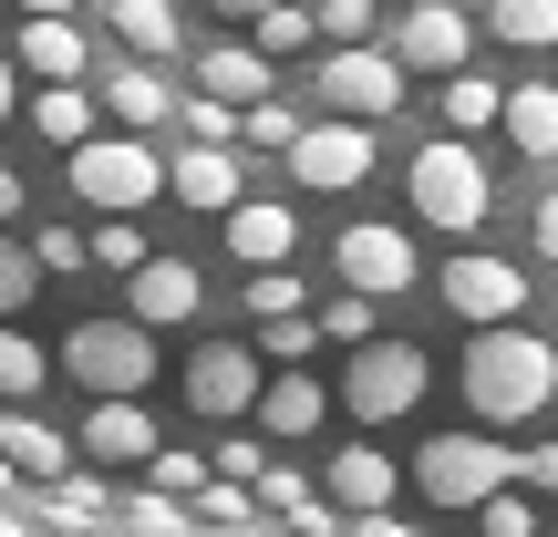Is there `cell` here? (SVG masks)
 Returning <instances> with one entry per match:
<instances>
[{"label":"cell","instance_id":"cell-1","mask_svg":"<svg viewBox=\"0 0 558 537\" xmlns=\"http://www.w3.org/2000/svg\"><path fill=\"white\" fill-rule=\"evenodd\" d=\"M465 403H476L486 435L538 424L558 403V352L538 331H518V320H476V341H465Z\"/></svg>","mask_w":558,"mask_h":537},{"label":"cell","instance_id":"cell-2","mask_svg":"<svg viewBox=\"0 0 558 537\" xmlns=\"http://www.w3.org/2000/svg\"><path fill=\"white\" fill-rule=\"evenodd\" d=\"M403 186H414V218L435 228V239H476V228H486V156H476L465 135H435V145H414Z\"/></svg>","mask_w":558,"mask_h":537},{"label":"cell","instance_id":"cell-3","mask_svg":"<svg viewBox=\"0 0 558 537\" xmlns=\"http://www.w3.org/2000/svg\"><path fill=\"white\" fill-rule=\"evenodd\" d=\"M424 382H435V362L414 352V341H352V373H341V414H362V424H393V414H414L424 403Z\"/></svg>","mask_w":558,"mask_h":537},{"label":"cell","instance_id":"cell-4","mask_svg":"<svg viewBox=\"0 0 558 537\" xmlns=\"http://www.w3.org/2000/svg\"><path fill=\"white\" fill-rule=\"evenodd\" d=\"M62 156H73V186H83L94 207H156V197H166V156H156L145 135H124V124H114V135L62 145Z\"/></svg>","mask_w":558,"mask_h":537},{"label":"cell","instance_id":"cell-5","mask_svg":"<svg viewBox=\"0 0 558 537\" xmlns=\"http://www.w3.org/2000/svg\"><path fill=\"white\" fill-rule=\"evenodd\" d=\"M62 373H73L83 393H145V382H156V331H145V320H73Z\"/></svg>","mask_w":558,"mask_h":537},{"label":"cell","instance_id":"cell-6","mask_svg":"<svg viewBox=\"0 0 558 537\" xmlns=\"http://www.w3.org/2000/svg\"><path fill=\"white\" fill-rule=\"evenodd\" d=\"M507 476H518V444H497L486 424H476V435H435V444L414 455V486H424L435 507H476L486 486H507Z\"/></svg>","mask_w":558,"mask_h":537},{"label":"cell","instance_id":"cell-7","mask_svg":"<svg viewBox=\"0 0 558 537\" xmlns=\"http://www.w3.org/2000/svg\"><path fill=\"white\" fill-rule=\"evenodd\" d=\"M279 156H290V176H300V186H320V197H341V186H362V176H373V124H362V114L300 124V135L279 145Z\"/></svg>","mask_w":558,"mask_h":537},{"label":"cell","instance_id":"cell-8","mask_svg":"<svg viewBox=\"0 0 558 537\" xmlns=\"http://www.w3.org/2000/svg\"><path fill=\"white\" fill-rule=\"evenodd\" d=\"M320 103H331V114L383 124V114L403 103V62L373 52V41H331V62H320Z\"/></svg>","mask_w":558,"mask_h":537},{"label":"cell","instance_id":"cell-9","mask_svg":"<svg viewBox=\"0 0 558 537\" xmlns=\"http://www.w3.org/2000/svg\"><path fill=\"white\" fill-rule=\"evenodd\" d=\"M331 259H341V290H362V300H393V290H414V239L403 228H383V218H362V228H341L331 239Z\"/></svg>","mask_w":558,"mask_h":537},{"label":"cell","instance_id":"cell-10","mask_svg":"<svg viewBox=\"0 0 558 537\" xmlns=\"http://www.w3.org/2000/svg\"><path fill=\"white\" fill-rule=\"evenodd\" d=\"M445 310L456 320H518L527 310V269L518 259H486V248H465V259H445Z\"/></svg>","mask_w":558,"mask_h":537},{"label":"cell","instance_id":"cell-11","mask_svg":"<svg viewBox=\"0 0 558 537\" xmlns=\"http://www.w3.org/2000/svg\"><path fill=\"white\" fill-rule=\"evenodd\" d=\"M465 52H476V21H465L456 0H403V32H393L403 73H456Z\"/></svg>","mask_w":558,"mask_h":537},{"label":"cell","instance_id":"cell-12","mask_svg":"<svg viewBox=\"0 0 558 537\" xmlns=\"http://www.w3.org/2000/svg\"><path fill=\"white\" fill-rule=\"evenodd\" d=\"M124 279H135V290H124V320H145V331H166V320H197V300H207V279L186 269V259H156V248H145Z\"/></svg>","mask_w":558,"mask_h":537},{"label":"cell","instance_id":"cell-13","mask_svg":"<svg viewBox=\"0 0 558 537\" xmlns=\"http://www.w3.org/2000/svg\"><path fill=\"white\" fill-rule=\"evenodd\" d=\"M248 393H259V352H239V341H207L197 362H186V403L197 414H248Z\"/></svg>","mask_w":558,"mask_h":537},{"label":"cell","instance_id":"cell-14","mask_svg":"<svg viewBox=\"0 0 558 537\" xmlns=\"http://www.w3.org/2000/svg\"><path fill=\"white\" fill-rule=\"evenodd\" d=\"M11 73H41V83H83V73H94V52H83L73 11H21V52H11Z\"/></svg>","mask_w":558,"mask_h":537},{"label":"cell","instance_id":"cell-15","mask_svg":"<svg viewBox=\"0 0 558 537\" xmlns=\"http://www.w3.org/2000/svg\"><path fill=\"white\" fill-rule=\"evenodd\" d=\"M248 414H259V435H269V444H300V435H320L331 393H320L300 362H279V382H259V393H248Z\"/></svg>","mask_w":558,"mask_h":537},{"label":"cell","instance_id":"cell-16","mask_svg":"<svg viewBox=\"0 0 558 537\" xmlns=\"http://www.w3.org/2000/svg\"><path fill=\"white\" fill-rule=\"evenodd\" d=\"M83 455H94V465H145V455H156L145 403L135 393H94V414H83Z\"/></svg>","mask_w":558,"mask_h":537},{"label":"cell","instance_id":"cell-17","mask_svg":"<svg viewBox=\"0 0 558 537\" xmlns=\"http://www.w3.org/2000/svg\"><path fill=\"white\" fill-rule=\"evenodd\" d=\"M94 103L124 124V135H145V124H166V114H177V83H166V73H145V62H114V73H94Z\"/></svg>","mask_w":558,"mask_h":537},{"label":"cell","instance_id":"cell-18","mask_svg":"<svg viewBox=\"0 0 558 537\" xmlns=\"http://www.w3.org/2000/svg\"><path fill=\"white\" fill-rule=\"evenodd\" d=\"M218 218H228V248H239L248 269H269V259H290V248H300V218H290V207H269V197H228Z\"/></svg>","mask_w":558,"mask_h":537},{"label":"cell","instance_id":"cell-19","mask_svg":"<svg viewBox=\"0 0 558 537\" xmlns=\"http://www.w3.org/2000/svg\"><path fill=\"white\" fill-rule=\"evenodd\" d=\"M166 197H186L197 218H218V207L239 197V156H228V145H186V156H166Z\"/></svg>","mask_w":558,"mask_h":537},{"label":"cell","instance_id":"cell-20","mask_svg":"<svg viewBox=\"0 0 558 537\" xmlns=\"http://www.w3.org/2000/svg\"><path fill=\"white\" fill-rule=\"evenodd\" d=\"M497 124H507V145H518L527 166H548L558 156V83H518V94H497Z\"/></svg>","mask_w":558,"mask_h":537},{"label":"cell","instance_id":"cell-21","mask_svg":"<svg viewBox=\"0 0 558 537\" xmlns=\"http://www.w3.org/2000/svg\"><path fill=\"white\" fill-rule=\"evenodd\" d=\"M32 507L52 527H114V497H104V476H83V465H62V476L32 486Z\"/></svg>","mask_w":558,"mask_h":537},{"label":"cell","instance_id":"cell-22","mask_svg":"<svg viewBox=\"0 0 558 537\" xmlns=\"http://www.w3.org/2000/svg\"><path fill=\"white\" fill-rule=\"evenodd\" d=\"M320 486H331L341 507H393V486H403V476H393V455H383V444H341Z\"/></svg>","mask_w":558,"mask_h":537},{"label":"cell","instance_id":"cell-23","mask_svg":"<svg viewBox=\"0 0 558 537\" xmlns=\"http://www.w3.org/2000/svg\"><path fill=\"white\" fill-rule=\"evenodd\" d=\"M269 52H248V41H207V83H197V94H218V103H259L269 94Z\"/></svg>","mask_w":558,"mask_h":537},{"label":"cell","instance_id":"cell-24","mask_svg":"<svg viewBox=\"0 0 558 537\" xmlns=\"http://www.w3.org/2000/svg\"><path fill=\"white\" fill-rule=\"evenodd\" d=\"M114 41H124V52H145V62H166V52H177V0H114Z\"/></svg>","mask_w":558,"mask_h":537},{"label":"cell","instance_id":"cell-25","mask_svg":"<svg viewBox=\"0 0 558 537\" xmlns=\"http://www.w3.org/2000/svg\"><path fill=\"white\" fill-rule=\"evenodd\" d=\"M32 135L41 145H83L94 135V94H83V83H41L32 94Z\"/></svg>","mask_w":558,"mask_h":537},{"label":"cell","instance_id":"cell-26","mask_svg":"<svg viewBox=\"0 0 558 537\" xmlns=\"http://www.w3.org/2000/svg\"><path fill=\"white\" fill-rule=\"evenodd\" d=\"M0 455H11L21 476H62V465H73V444H62L52 424H32V414H0Z\"/></svg>","mask_w":558,"mask_h":537},{"label":"cell","instance_id":"cell-27","mask_svg":"<svg viewBox=\"0 0 558 537\" xmlns=\"http://www.w3.org/2000/svg\"><path fill=\"white\" fill-rule=\"evenodd\" d=\"M497 94L507 83H486V73H445V135H486V124H497Z\"/></svg>","mask_w":558,"mask_h":537},{"label":"cell","instance_id":"cell-28","mask_svg":"<svg viewBox=\"0 0 558 537\" xmlns=\"http://www.w3.org/2000/svg\"><path fill=\"white\" fill-rule=\"evenodd\" d=\"M486 21H497V41H518V52H548L558 41V0H497Z\"/></svg>","mask_w":558,"mask_h":537},{"label":"cell","instance_id":"cell-29","mask_svg":"<svg viewBox=\"0 0 558 537\" xmlns=\"http://www.w3.org/2000/svg\"><path fill=\"white\" fill-rule=\"evenodd\" d=\"M124 527H135V537H186V527H197V507L166 497V486H135V497H124Z\"/></svg>","mask_w":558,"mask_h":537},{"label":"cell","instance_id":"cell-30","mask_svg":"<svg viewBox=\"0 0 558 537\" xmlns=\"http://www.w3.org/2000/svg\"><path fill=\"white\" fill-rule=\"evenodd\" d=\"M83 259H104V269H135V259H145V228H135V207H104V228H83Z\"/></svg>","mask_w":558,"mask_h":537},{"label":"cell","instance_id":"cell-31","mask_svg":"<svg viewBox=\"0 0 558 537\" xmlns=\"http://www.w3.org/2000/svg\"><path fill=\"white\" fill-rule=\"evenodd\" d=\"M279 310H311V290H300V269H290V259L248 269V320H279Z\"/></svg>","mask_w":558,"mask_h":537},{"label":"cell","instance_id":"cell-32","mask_svg":"<svg viewBox=\"0 0 558 537\" xmlns=\"http://www.w3.org/2000/svg\"><path fill=\"white\" fill-rule=\"evenodd\" d=\"M248 32H259V41H248V52H311V11H290V0H269V11H248Z\"/></svg>","mask_w":558,"mask_h":537},{"label":"cell","instance_id":"cell-33","mask_svg":"<svg viewBox=\"0 0 558 537\" xmlns=\"http://www.w3.org/2000/svg\"><path fill=\"white\" fill-rule=\"evenodd\" d=\"M177 114H186V135H197V145H239V103H218V94H177Z\"/></svg>","mask_w":558,"mask_h":537},{"label":"cell","instance_id":"cell-34","mask_svg":"<svg viewBox=\"0 0 558 537\" xmlns=\"http://www.w3.org/2000/svg\"><path fill=\"white\" fill-rule=\"evenodd\" d=\"M311 331H320V341H373V300H362V290L320 300V310H311Z\"/></svg>","mask_w":558,"mask_h":537},{"label":"cell","instance_id":"cell-35","mask_svg":"<svg viewBox=\"0 0 558 537\" xmlns=\"http://www.w3.org/2000/svg\"><path fill=\"white\" fill-rule=\"evenodd\" d=\"M21 393H41V341L0 331V403H21Z\"/></svg>","mask_w":558,"mask_h":537},{"label":"cell","instance_id":"cell-36","mask_svg":"<svg viewBox=\"0 0 558 537\" xmlns=\"http://www.w3.org/2000/svg\"><path fill=\"white\" fill-rule=\"evenodd\" d=\"M186 507H197L207 527H239V517H248V486H239V476H197V497H186Z\"/></svg>","mask_w":558,"mask_h":537},{"label":"cell","instance_id":"cell-37","mask_svg":"<svg viewBox=\"0 0 558 537\" xmlns=\"http://www.w3.org/2000/svg\"><path fill=\"white\" fill-rule=\"evenodd\" d=\"M476 517H486V537H538V507H527V497H507V486H486V497H476Z\"/></svg>","mask_w":558,"mask_h":537},{"label":"cell","instance_id":"cell-38","mask_svg":"<svg viewBox=\"0 0 558 537\" xmlns=\"http://www.w3.org/2000/svg\"><path fill=\"white\" fill-rule=\"evenodd\" d=\"M311 32H320V41H373V0H320Z\"/></svg>","mask_w":558,"mask_h":537},{"label":"cell","instance_id":"cell-39","mask_svg":"<svg viewBox=\"0 0 558 537\" xmlns=\"http://www.w3.org/2000/svg\"><path fill=\"white\" fill-rule=\"evenodd\" d=\"M32 290H41L32 248H21V239H0V320H11V310H21V300H32Z\"/></svg>","mask_w":558,"mask_h":537},{"label":"cell","instance_id":"cell-40","mask_svg":"<svg viewBox=\"0 0 558 537\" xmlns=\"http://www.w3.org/2000/svg\"><path fill=\"white\" fill-rule=\"evenodd\" d=\"M311 341H320V331H311V310H279V320H259V352H269V362H300Z\"/></svg>","mask_w":558,"mask_h":537},{"label":"cell","instance_id":"cell-41","mask_svg":"<svg viewBox=\"0 0 558 537\" xmlns=\"http://www.w3.org/2000/svg\"><path fill=\"white\" fill-rule=\"evenodd\" d=\"M145 476H156L166 497H197V476H207V465H197V455H177V444H156V455H145Z\"/></svg>","mask_w":558,"mask_h":537},{"label":"cell","instance_id":"cell-42","mask_svg":"<svg viewBox=\"0 0 558 537\" xmlns=\"http://www.w3.org/2000/svg\"><path fill=\"white\" fill-rule=\"evenodd\" d=\"M259 455H269L259 435H228V444H218V465H207V476H239V486H248V476H259Z\"/></svg>","mask_w":558,"mask_h":537},{"label":"cell","instance_id":"cell-43","mask_svg":"<svg viewBox=\"0 0 558 537\" xmlns=\"http://www.w3.org/2000/svg\"><path fill=\"white\" fill-rule=\"evenodd\" d=\"M32 269H83V228H41V248H32Z\"/></svg>","mask_w":558,"mask_h":537},{"label":"cell","instance_id":"cell-44","mask_svg":"<svg viewBox=\"0 0 558 537\" xmlns=\"http://www.w3.org/2000/svg\"><path fill=\"white\" fill-rule=\"evenodd\" d=\"M507 486H538V497H558V444H527V455H518V476H507Z\"/></svg>","mask_w":558,"mask_h":537},{"label":"cell","instance_id":"cell-45","mask_svg":"<svg viewBox=\"0 0 558 537\" xmlns=\"http://www.w3.org/2000/svg\"><path fill=\"white\" fill-rule=\"evenodd\" d=\"M352 537H414V527H403L393 507H352Z\"/></svg>","mask_w":558,"mask_h":537},{"label":"cell","instance_id":"cell-46","mask_svg":"<svg viewBox=\"0 0 558 537\" xmlns=\"http://www.w3.org/2000/svg\"><path fill=\"white\" fill-rule=\"evenodd\" d=\"M527 239H538V259L558 269V197H538V218H527Z\"/></svg>","mask_w":558,"mask_h":537},{"label":"cell","instance_id":"cell-47","mask_svg":"<svg viewBox=\"0 0 558 537\" xmlns=\"http://www.w3.org/2000/svg\"><path fill=\"white\" fill-rule=\"evenodd\" d=\"M21 197H32V186H21V166H0V218H21Z\"/></svg>","mask_w":558,"mask_h":537},{"label":"cell","instance_id":"cell-48","mask_svg":"<svg viewBox=\"0 0 558 537\" xmlns=\"http://www.w3.org/2000/svg\"><path fill=\"white\" fill-rule=\"evenodd\" d=\"M21 114V73H11V52H0V124Z\"/></svg>","mask_w":558,"mask_h":537},{"label":"cell","instance_id":"cell-49","mask_svg":"<svg viewBox=\"0 0 558 537\" xmlns=\"http://www.w3.org/2000/svg\"><path fill=\"white\" fill-rule=\"evenodd\" d=\"M218 11H228V21H248V11H269V0H218Z\"/></svg>","mask_w":558,"mask_h":537},{"label":"cell","instance_id":"cell-50","mask_svg":"<svg viewBox=\"0 0 558 537\" xmlns=\"http://www.w3.org/2000/svg\"><path fill=\"white\" fill-rule=\"evenodd\" d=\"M21 11H83V0H21Z\"/></svg>","mask_w":558,"mask_h":537},{"label":"cell","instance_id":"cell-51","mask_svg":"<svg viewBox=\"0 0 558 537\" xmlns=\"http://www.w3.org/2000/svg\"><path fill=\"white\" fill-rule=\"evenodd\" d=\"M0 537H32V527H21V517H11V507H0Z\"/></svg>","mask_w":558,"mask_h":537},{"label":"cell","instance_id":"cell-52","mask_svg":"<svg viewBox=\"0 0 558 537\" xmlns=\"http://www.w3.org/2000/svg\"><path fill=\"white\" fill-rule=\"evenodd\" d=\"M218 537H269V527H248V517H239V527H218Z\"/></svg>","mask_w":558,"mask_h":537},{"label":"cell","instance_id":"cell-53","mask_svg":"<svg viewBox=\"0 0 558 537\" xmlns=\"http://www.w3.org/2000/svg\"><path fill=\"white\" fill-rule=\"evenodd\" d=\"M62 537H114V527H62Z\"/></svg>","mask_w":558,"mask_h":537}]
</instances>
